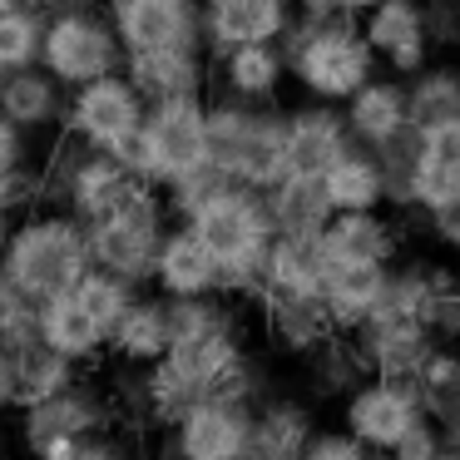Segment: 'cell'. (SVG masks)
Masks as SVG:
<instances>
[{
  "label": "cell",
  "instance_id": "obj_24",
  "mask_svg": "<svg viewBox=\"0 0 460 460\" xmlns=\"http://www.w3.org/2000/svg\"><path fill=\"white\" fill-rule=\"evenodd\" d=\"M262 307V332L278 341L282 351H317L327 337H337V322H332L327 302L322 297H258Z\"/></svg>",
  "mask_w": 460,
  "mask_h": 460
},
{
  "label": "cell",
  "instance_id": "obj_30",
  "mask_svg": "<svg viewBox=\"0 0 460 460\" xmlns=\"http://www.w3.org/2000/svg\"><path fill=\"white\" fill-rule=\"evenodd\" d=\"M144 288H134L129 278H119V272H104V268H90L80 278V288H75V297L84 302V312H90L94 322H100L104 332H114V322L124 317V312L134 307V297H139Z\"/></svg>",
  "mask_w": 460,
  "mask_h": 460
},
{
  "label": "cell",
  "instance_id": "obj_19",
  "mask_svg": "<svg viewBox=\"0 0 460 460\" xmlns=\"http://www.w3.org/2000/svg\"><path fill=\"white\" fill-rule=\"evenodd\" d=\"M268 213L282 238L317 243L337 208H332V193H327L322 173H288L278 189H268Z\"/></svg>",
  "mask_w": 460,
  "mask_h": 460
},
{
  "label": "cell",
  "instance_id": "obj_15",
  "mask_svg": "<svg viewBox=\"0 0 460 460\" xmlns=\"http://www.w3.org/2000/svg\"><path fill=\"white\" fill-rule=\"evenodd\" d=\"M154 288H159V297H169V302L213 297V292H223L218 258L203 248V238L189 228V223H179V228L164 233L159 262H154Z\"/></svg>",
  "mask_w": 460,
  "mask_h": 460
},
{
  "label": "cell",
  "instance_id": "obj_43",
  "mask_svg": "<svg viewBox=\"0 0 460 460\" xmlns=\"http://www.w3.org/2000/svg\"><path fill=\"white\" fill-rule=\"evenodd\" d=\"M0 80H5V75H0Z\"/></svg>",
  "mask_w": 460,
  "mask_h": 460
},
{
  "label": "cell",
  "instance_id": "obj_32",
  "mask_svg": "<svg viewBox=\"0 0 460 460\" xmlns=\"http://www.w3.org/2000/svg\"><path fill=\"white\" fill-rule=\"evenodd\" d=\"M450 114H460V75L450 70L420 75L416 94H411V129H426V124L450 119Z\"/></svg>",
  "mask_w": 460,
  "mask_h": 460
},
{
  "label": "cell",
  "instance_id": "obj_16",
  "mask_svg": "<svg viewBox=\"0 0 460 460\" xmlns=\"http://www.w3.org/2000/svg\"><path fill=\"white\" fill-rule=\"evenodd\" d=\"M203 31L218 50L233 45H272L278 35H288L292 5L288 0H203Z\"/></svg>",
  "mask_w": 460,
  "mask_h": 460
},
{
  "label": "cell",
  "instance_id": "obj_11",
  "mask_svg": "<svg viewBox=\"0 0 460 460\" xmlns=\"http://www.w3.org/2000/svg\"><path fill=\"white\" fill-rule=\"evenodd\" d=\"M114 406L104 391H94L90 381H70L65 391L35 401V406L21 411V450L35 446V440H50V436H70V440H90L100 430H110Z\"/></svg>",
  "mask_w": 460,
  "mask_h": 460
},
{
  "label": "cell",
  "instance_id": "obj_4",
  "mask_svg": "<svg viewBox=\"0 0 460 460\" xmlns=\"http://www.w3.org/2000/svg\"><path fill=\"white\" fill-rule=\"evenodd\" d=\"M164 233H169V203L154 193V183H144V189H134L119 208L100 213V218L90 223L94 268L119 272L134 288H144V282H154V262H159Z\"/></svg>",
  "mask_w": 460,
  "mask_h": 460
},
{
  "label": "cell",
  "instance_id": "obj_6",
  "mask_svg": "<svg viewBox=\"0 0 460 460\" xmlns=\"http://www.w3.org/2000/svg\"><path fill=\"white\" fill-rule=\"evenodd\" d=\"M154 149V189H179L189 179L213 173V139H208V104L199 94H173L144 114Z\"/></svg>",
  "mask_w": 460,
  "mask_h": 460
},
{
  "label": "cell",
  "instance_id": "obj_37",
  "mask_svg": "<svg viewBox=\"0 0 460 460\" xmlns=\"http://www.w3.org/2000/svg\"><path fill=\"white\" fill-rule=\"evenodd\" d=\"M426 218H430V233H436V243H446L450 252H460V199L446 203V208H436V213H426Z\"/></svg>",
  "mask_w": 460,
  "mask_h": 460
},
{
  "label": "cell",
  "instance_id": "obj_39",
  "mask_svg": "<svg viewBox=\"0 0 460 460\" xmlns=\"http://www.w3.org/2000/svg\"><path fill=\"white\" fill-rule=\"evenodd\" d=\"M436 460H460V446H450V440H446V450H440Z\"/></svg>",
  "mask_w": 460,
  "mask_h": 460
},
{
  "label": "cell",
  "instance_id": "obj_14",
  "mask_svg": "<svg viewBox=\"0 0 460 460\" xmlns=\"http://www.w3.org/2000/svg\"><path fill=\"white\" fill-rule=\"evenodd\" d=\"M391 288V262H357V258H322V302H327L337 332H357L376 312Z\"/></svg>",
  "mask_w": 460,
  "mask_h": 460
},
{
  "label": "cell",
  "instance_id": "obj_9",
  "mask_svg": "<svg viewBox=\"0 0 460 460\" xmlns=\"http://www.w3.org/2000/svg\"><path fill=\"white\" fill-rule=\"evenodd\" d=\"M420 420H426V401L416 381L367 376L351 396H341V430H351L367 450H396V440Z\"/></svg>",
  "mask_w": 460,
  "mask_h": 460
},
{
  "label": "cell",
  "instance_id": "obj_42",
  "mask_svg": "<svg viewBox=\"0 0 460 460\" xmlns=\"http://www.w3.org/2000/svg\"><path fill=\"white\" fill-rule=\"evenodd\" d=\"M347 5H371V0H347Z\"/></svg>",
  "mask_w": 460,
  "mask_h": 460
},
{
  "label": "cell",
  "instance_id": "obj_38",
  "mask_svg": "<svg viewBox=\"0 0 460 460\" xmlns=\"http://www.w3.org/2000/svg\"><path fill=\"white\" fill-rule=\"evenodd\" d=\"M0 411H15V361L0 347Z\"/></svg>",
  "mask_w": 460,
  "mask_h": 460
},
{
  "label": "cell",
  "instance_id": "obj_35",
  "mask_svg": "<svg viewBox=\"0 0 460 460\" xmlns=\"http://www.w3.org/2000/svg\"><path fill=\"white\" fill-rule=\"evenodd\" d=\"M75 460H139V456H134V446H129L124 436H114V430H100V436L84 440Z\"/></svg>",
  "mask_w": 460,
  "mask_h": 460
},
{
  "label": "cell",
  "instance_id": "obj_2",
  "mask_svg": "<svg viewBox=\"0 0 460 460\" xmlns=\"http://www.w3.org/2000/svg\"><path fill=\"white\" fill-rule=\"evenodd\" d=\"M0 268L15 292L31 302H50L80 288V278L94 268L90 223L70 208H35L5 228L0 238Z\"/></svg>",
  "mask_w": 460,
  "mask_h": 460
},
{
  "label": "cell",
  "instance_id": "obj_17",
  "mask_svg": "<svg viewBox=\"0 0 460 460\" xmlns=\"http://www.w3.org/2000/svg\"><path fill=\"white\" fill-rule=\"evenodd\" d=\"M134 189H144V179H134V173L124 169L110 149H94V154H84V159L65 173V208H70L75 218L94 223L100 213L119 208Z\"/></svg>",
  "mask_w": 460,
  "mask_h": 460
},
{
  "label": "cell",
  "instance_id": "obj_8",
  "mask_svg": "<svg viewBox=\"0 0 460 460\" xmlns=\"http://www.w3.org/2000/svg\"><path fill=\"white\" fill-rule=\"evenodd\" d=\"M252 406L203 396L164 436V460H248Z\"/></svg>",
  "mask_w": 460,
  "mask_h": 460
},
{
  "label": "cell",
  "instance_id": "obj_20",
  "mask_svg": "<svg viewBox=\"0 0 460 460\" xmlns=\"http://www.w3.org/2000/svg\"><path fill=\"white\" fill-rule=\"evenodd\" d=\"M173 347V322H169V297H134V307L114 322L110 332V357L119 367H154Z\"/></svg>",
  "mask_w": 460,
  "mask_h": 460
},
{
  "label": "cell",
  "instance_id": "obj_5",
  "mask_svg": "<svg viewBox=\"0 0 460 460\" xmlns=\"http://www.w3.org/2000/svg\"><path fill=\"white\" fill-rule=\"evenodd\" d=\"M292 75L302 80V90H312L317 100H351L367 80H376V50L367 45V35L351 31L347 21H322L292 45Z\"/></svg>",
  "mask_w": 460,
  "mask_h": 460
},
{
  "label": "cell",
  "instance_id": "obj_41",
  "mask_svg": "<svg viewBox=\"0 0 460 460\" xmlns=\"http://www.w3.org/2000/svg\"><path fill=\"white\" fill-rule=\"evenodd\" d=\"M371 460H396V456H391V450H371Z\"/></svg>",
  "mask_w": 460,
  "mask_h": 460
},
{
  "label": "cell",
  "instance_id": "obj_13",
  "mask_svg": "<svg viewBox=\"0 0 460 460\" xmlns=\"http://www.w3.org/2000/svg\"><path fill=\"white\" fill-rule=\"evenodd\" d=\"M361 35L367 45L391 65V70H420L426 65V40H430V21L420 0H371L361 15Z\"/></svg>",
  "mask_w": 460,
  "mask_h": 460
},
{
  "label": "cell",
  "instance_id": "obj_29",
  "mask_svg": "<svg viewBox=\"0 0 460 460\" xmlns=\"http://www.w3.org/2000/svg\"><path fill=\"white\" fill-rule=\"evenodd\" d=\"M55 75H35V70H21V75H5L0 80V110L11 114L21 129H45V124L60 114V94H55Z\"/></svg>",
  "mask_w": 460,
  "mask_h": 460
},
{
  "label": "cell",
  "instance_id": "obj_25",
  "mask_svg": "<svg viewBox=\"0 0 460 460\" xmlns=\"http://www.w3.org/2000/svg\"><path fill=\"white\" fill-rule=\"evenodd\" d=\"M347 154V134L332 110L288 114V169L292 173H327Z\"/></svg>",
  "mask_w": 460,
  "mask_h": 460
},
{
  "label": "cell",
  "instance_id": "obj_3",
  "mask_svg": "<svg viewBox=\"0 0 460 460\" xmlns=\"http://www.w3.org/2000/svg\"><path fill=\"white\" fill-rule=\"evenodd\" d=\"M208 139H213V173L243 183V189H278L288 179V119L218 104L208 110Z\"/></svg>",
  "mask_w": 460,
  "mask_h": 460
},
{
  "label": "cell",
  "instance_id": "obj_23",
  "mask_svg": "<svg viewBox=\"0 0 460 460\" xmlns=\"http://www.w3.org/2000/svg\"><path fill=\"white\" fill-rule=\"evenodd\" d=\"M347 129L361 144H371V149L401 139L411 129V94L396 80H367L347 100Z\"/></svg>",
  "mask_w": 460,
  "mask_h": 460
},
{
  "label": "cell",
  "instance_id": "obj_22",
  "mask_svg": "<svg viewBox=\"0 0 460 460\" xmlns=\"http://www.w3.org/2000/svg\"><path fill=\"white\" fill-rule=\"evenodd\" d=\"M40 341L55 347L60 357H70L75 367H94L100 357H110V332L84 312L75 292L40 302Z\"/></svg>",
  "mask_w": 460,
  "mask_h": 460
},
{
  "label": "cell",
  "instance_id": "obj_40",
  "mask_svg": "<svg viewBox=\"0 0 460 460\" xmlns=\"http://www.w3.org/2000/svg\"><path fill=\"white\" fill-rule=\"evenodd\" d=\"M15 5H25V0H0V15H5V11H15Z\"/></svg>",
  "mask_w": 460,
  "mask_h": 460
},
{
  "label": "cell",
  "instance_id": "obj_18",
  "mask_svg": "<svg viewBox=\"0 0 460 460\" xmlns=\"http://www.w3.org/2000/svg\"><path fill=\"white\" fill-rule=\"evenodd\" d=\"M317 436V420L292 396H262L252 406V440L248 460H302L307 440Z\"/></svg>",
  "mask_w": 460,
  "mask_h": 460
},
{
  "label": "cell",
  "instance_id": "obj_26",
  "mask_svg": "<svg viewBox=\"0 0 460 460\" xmlns=\"http://www.w3.org/2000/svg\"><path fill=\"white\" fill-rule=\"evenodd\" d=\"M322 179H327V193H332V208L337 213H367V208L386 203V169H381L376 154L347 149Z\"/></svg>",
  "mask_w": 460,
  "mask_h": 460
},
{
  "label": "cell",
  "instance_id": "obj_33",
  "mask_svg": "<svg viewBox=\"0 0 460 460\" xmlns=\"http://www.w3.org/2000/svg\"><path fill=\"white\" fill-rule=\"evenodd\" d=\"M302 460H371V450L351 430H317L302 450Z\"/></svg>",
  "mask_w": 460,
  "mask_h": 460
},
{
  "label": "cell",
  "instance_id": "obj_28",
  "mask_svg": "<svg viewBox=\"0 0 460 460\" xmlns=\"http://www.w3.org/2000/svg\"><path fill=\"white\" fill-rule=\"evenodd\" d=\"M282 75H288V60H282L272 45H233L228 50V65H223V80L238 100L248 104H262L278 94Z\"/></svg>",
  "mask_w": 460,
  "mask_h": 460
},
{
  "label": "cell",
  "instance_id": "obj_27",
  "mask_svg": "<svg viewBox=\"0 0 460 460\" xmlns=\"http://www.w3.org/2000/svg\"><path fill=\"white\" fill-rule=\"evenodd\" d=\"M11 361H15V411L35 406V401H45V396H55V391H65L70 381H80V376H75L80 367H75L70 357H60L55 347H45L40 337L25 341V347H15Z\"/></svg>",
  "mask_w": 460,
  "mask_h": 460
},
{
  "label": "cell",
  "instance_id": "obj_36",
  "mask_svg": "<svg viewBox=\"0 0 460 460\" xmlns=\"http://www.w3.org/2000/svg\"><path fill=\"white\" fill-rule=\"evenodd\" d=\"M25 164V129L0 110V173H11Z\"/></svg>",
  "mask_w": 460,
  "mask_h": 460
},
{
  "label": "cell",
  "instance_id": "obj_12",
  "mask_svg": "<svg viewBox=\"0 0 460 460\" xmlns=\"http://www.w3.org/2000/svg\"><path fill=\"white\" fill-rule=\"evenodd\" d=\"M460 199V114L416 129V169H411V203L426 213Z\"/></svg>",
  "mask_w": 460,
  "mask_h": 460
},
{
  "label": "cell",
  "instance_id": "obj_34",
  "mask_svg": "<svg viewBox=\"0 0 460 460\" xmlns=\"http://www.w3.org/2000/svg\"><path fill=\"white\" fill-rule=\"evenodd\" d=\"M440 450H446V430L426 416L420 426H411L406 436L396 440V450H391V456H396V460H436Z\"/></svg>",
  "mask_w": 460,
  "mask_h": 460
},
{
  "label": "cell",
  "instance_id": "obj_21",
  "mask_svg": "<svg viewBox=\"0 0 460 460\" xmlns=\"http://www.w3.org/2000/svg\"><path fill=\"white\" fill-rule=\"evenodd\" d=\"M322 258H357V262H396L401 233L386 213H332V223L317 238Z\"/></svg>",
  "mask_w": 460,
  "mask_h": 460
},
{
  "label": "cell",
  "instance_id": "obj_7",
  "mask_svg": "<svg viewBox=\"0 0 460 460\" xmlns=\"http://www.w3.org/2000/svg\"><path fill=\"white\" fill-rule=\"evenodd\" d=\"M119 55H124V45H119L114 21H100L84 5H60L55 21L45 25L40 65L60 84H90L100 75H114L119 70Z\"/></svg>",
  "mask_w": 460,
  "mask_h": 460
},
{
  "label": "cell",
  "instance_id": "obj_10",
  "mask_svg": "<svg viewBox=\"0 0 460 460\" xmlns=\"http://www.w3.org/2000/svg\"><path fill=\"white\" fill-rule=\"evenodd\" d=\"M144 94H139V84L129 80V75H100V80H90V84H80V94H75V104H70V124H75V134L80 139H90L94 149H110L119 134H129V129H139L144 124Z\"/></svg>",
  "mask_w": 460,
  "mask_h": 460
},
{
  "label": "cell",
  "instance_id": "obj_31",
  "mask_svg": "<svg viewBox=\"0 0 460 460\" xmlns=\"http://www.w3.org/2000/svg\"><path fill=\"white\" fill-rule=\"evenodd\" d=\"M40 50H45V25L35 21L31 5H15V11L0 15V75L35 70Z\"/></svg>",
  "mask_w": 460,
  "mask_h": 460
},
{
  "label": "cell",
  "instance_id": "obj_1",
  "mask_svg": "<svg viewBox=\"0 0 460 460\" xmlns=\"http://www.w3.org/2000/svg\"><path fill=\"white\" fill-rule=\"evenodd\" d=\"M183 223L203 238V248L218 258L223 268V297L252 302L262 288V258H268L272 238V213L268 193L243 189L233 179H213L199 199L183 208Z\"/></svg>",
  "mask_w": 460,
  "mask_h": 460
}]
</instances>
